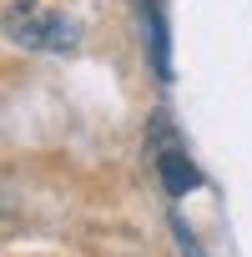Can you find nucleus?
Wrapping results in <instances>:
<instances>
[{
    "mask_svg": "<svg viewBox=\"0 0 252 257\" xmlns=\"http://www.w3.org/2000/svg\"><path fill=\"white\" fill-rule=\"evenodd\" d=\"M6 36L31 51H71L76 46V26L66 16H41L36 0H16L6 11Z\"/></svg>",
    "mask_w": 252,
    "mask_h": 257,
    "instance_id": "1",
    "label": "nucleus"
},
{
    "mask_svg": "<svg viewBox=\"0 0 252 257\" xmlns=\"http://www.w3.org/2000/svg\"><path fill=\"white\" fill-rule=\"evenodd\" d=\"M142 21L152 31V66L162 81H172V36H167V11H162V0H142Z\"/></svg>",
    "mask_w": 252,
    "mask_h": 257,
    "instance_id": "2",
    "label": "nucleus"
},
{
    "mask_svg": "<svg viewBox=\"0 0 252 257\" xmlns=\"http://www.w3.org/2000/svg\"><path fill=\"white\" fill-rule=\"evenodd\" d=\"M157 172H162L167 197H187V192H197V187H202V172L192 167V157H187V152H162V157H157Z\"/></svg>",
    "mask_w": 252,
    "mask_h": 257,
    "instance_id": "3",
    "label": "nucleus"
},
{
    "mask_svg": "<svg viewBox=\"0 0 252 257\" xmlns=\"http://www.w3.org/2000/svg\"><path fill=\"white\" fill-rule=\"evenodd\" d=\"M172 227H177V242H182V257H202V252H197V242H192V232H187L182 222H172Z\"/></svg>",
    "mask_w": 252,
    "mask_h": 257,
    "instance_id": "4",
    "label": "nucleus"
}]
</instances>
